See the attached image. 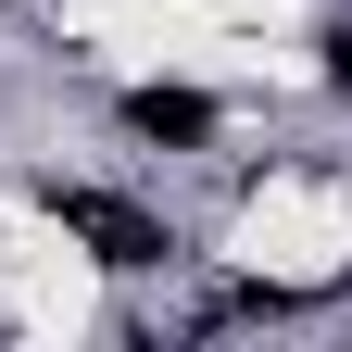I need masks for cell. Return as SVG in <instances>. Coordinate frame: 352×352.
I'll list each match as a JSON object with an SVG mask.
<instances>
[{
    "instance_id": "1",
    "label": "cell",
    "mask_w": 352,
    "mask_h": 352,
    "mask_svg": "<svg viewBox=\"0 0 352 352\" xmlns=\"http://www.w3.org/2000/svg\"><path fill=\"white\" fill-rule=\"evenodd\" d=\"M51 214H63V227H76L88 252H101V264H164V227H151L139 201H101V189H63Z\"/></svg>"
},
{
    "instance_id": "2",
    "label": "cell",
    "mask_w": 352,
    "mask_h": 352,
    "mask_svg": "<svg viewBox=\"0 0 352 352\" xmlns=\"http://www.w3.org/2000/svg\"><path fill=\"white\" fill-rule=\"evenodd\" d=\"M126 126L189 151V139H214V101H201V88H139V101H126Z\"/></svg>"
},
{
    "instance_id": "3",
    "label": "cell",
    "mask_w": 352,
    "mask_h": 352,
    "mask_svg": "<svg viewBox=\"0 0 352 352\" xmlns=\"http://www.w3.org/2000/svg\"><path fill=\"white\" fill-rule=\"evenodd\" d=\"M327 76H340V88H352V13H340V25H327Z\"/></svg>"
}]
</instances>
